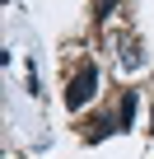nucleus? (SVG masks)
Listing matches in <instances>:
<instances>
[{
  "label": "nucleus",
  "mask_w": 154,
  "mask_h": 159,
  "mask_svg": "<svg viewBox=\"0 0 154 159\" xmlns=\"http://www.w3.org/2000/svg\"><path fill=\"white\" fill-rule=\"evenodd\" d=\"M131 126H135V89H126L117 103V131H131Z\"/></svg>",
  "instance_id": "nucleus-2"
},
{
  "label": "nucleus",
  "mask_w": 154,
  "mask_h": 159,
  "mask_svg": "<svg viewBox=\"0 0 154 159\" xmlns=\"http://www.w3.org/2000/svg\"><path fill=\"white\" fill-rule=\"evenodd\" d=\"M112 10H117V0H98V19H108Z\"/></svg>",
  "instance_id": "nucleus-4"
},
{
  "label": "nucleus",
  "mask_w": 154,
  "mask_h": 159,
  "mask_svg": "<svg viewBox=\"0 0 154 159\" xmlns=\"http://www.w3.org/2000/svg\"><path fill=\"white\" fill-rule=\"evenodd\" d=\"M98 98V66L94 61H80L75 66V75L65 80V112H80Z\"/></svg>",
  "instance_id": "nucleus-1"
},
{
  "label": "nucleus",
  "mask_w": 154,
  "mask_h": 159,
  "mask_svg": "<svg viewBox=\"0 0 154 159\" xmlns=\"http://www.w3.org/2000/svg\"><path fill=\"white\" fill-rule=\"evenodd\" d=\"M149 131H154V108H149Z\"/></svg>",
  "instance_id": "nucleus-5"
},
{
  "label": "nucleus",
  "mask_w": 154,
  "mask_h": 159,
  "mask_svg": "<svg viewBox=\"0 0 154 159\" xmlns=\"http://www.w3.org/2000/svg\"><path fill=\"white\" fill-rule=\"evenodd\" d=\"M121 66H126V70H135V66H145V47H140L135 38H126V42H121Z\"/></svg>",
  "instance_id": "nucleus-3"
}]
</instances>
